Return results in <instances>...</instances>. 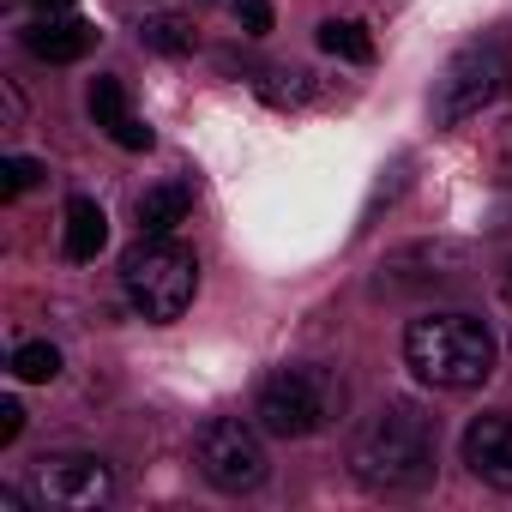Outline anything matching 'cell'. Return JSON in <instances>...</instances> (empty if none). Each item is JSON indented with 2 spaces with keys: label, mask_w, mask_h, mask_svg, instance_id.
Here are the masks:
<instances>
[{
  "label": "cell",
  "mask_w": 512,
  "mask_h": 512,
  "mask_svg": "<svg viewBox=\"0 0 512 512\" xmlns=\"http://www.w3.org/2000/svg\"><path fill=\"white\" fill-rule=\"evenodd\" d=\"M31 494H37L43 506H55V512H97V506H109L115 476H109V464L91 458V452H55V458H37Z\"/></svg>",
  "instance_id": "52a82bcc"
},
{
  "label": "cell",
  "mask_w": 512,
  "mask_h": 512,
  "mask_svg": "<svg viewBox=\"0 0 512 512\" xmlns=\"http://www.w3.org/2000/svg\"><path fill=\"white\" fill-rule=\"evenodd\" d=\"M91 121H97V127H121V121H127V91H121V79L103 73V79L91 85Z\"/></svg>",
  "instance_id": "9a60e30c"
},
{
  "label": "cell",
  "mask_w": 512,
  "mask_h": 512,
  "mask_svg": "<svg viewBox=\"0 0 512 512\" xmlns=\"http://www.w3.org/2000/svg\"><path fill=\"white\" fill-rule=\"evenodd\" d=\"M43 175H49V169H43L37 157H7V163H0V193H7V199H13V193H25V187H37Z\"/></svg>",
  "instance_id": "2e32d148"
},
{
  "label": "cell",
  "mask_w": 512,
  "mask_h": 512,
  "mask_svg": "<svg viewBox=\"0 0 512 512\" xmlns=\"http://www.w3.org/2000/svg\"><path fill=\"white\" fill-rule=\"evenodd\" d=\"M464 464L470 476H482L488 488L512 494V416L506 410H488L464 428Z\"/></svg>",
  "instance_id": "ba28073f"
},
{
  "label": "cell",
  "mask_w": 512,
  "mask_h": 512,
  "mask_svg": "<svg viewBox=\"0 0 512 512\" xmlns=\"http://www.w3.org/2000/svg\"><path fill=\"white\" fill-rule=\"evenodd\" d=\"M193 458H199V476H205L211 488H223V494H253V488L266 482V470H272L260 428H247L241 416L205 422L199 440H193Z\"/></svg>",
  "instance_id": "5b68a950"
},
{
  "label": "cell",
  "mask_w": 512,
  "mask_h": 512,
  "mask_svg": "<svg viewBox=\"0 0 512 512\" xmlns=\"http://www.w3.org/2000/svg\"><path fill=\"white\" fill-rule=\"evenodd\" d=\"M350 470L374 494H416L434 476V428L410 404H386L356 440H350Z\"/></svg>",
  "instance_id": "7a4b0ae2"
},
{
  "label": "cell",
  "mask_w": 512,
  "mask_h": 512,
  "mask_svg": "<svg viewBox=\"0 0 512 512\" xmlns=\"http://www.w3.org/2000/svg\"><path fill=\"white\" fill-rule=\"evenodd\" d=\"M229 13L247 37H266L272 31V0H229Z\"/></svg>",
  "instance_id": "e0dca14e"
},
{
  "label": "cell",
  "mask_w": 512,
  "mask_h": 512,
  "mask_svg": "<svg viewBox=\"0 0 512 512\" xmlns=\"http://www.w3.org/2000/svg\"><path fill=\"white\" fill-rule=\"evenodd\" d=\"M344 404V386L332 368H314V362H296V368H278L266 386H260V404H253V416H260L266 434L278 440H308L320 434Z\"/></svg>",
  "instance_id": "277c9868"
},
{
  "label": "cell",
  "mask_w": 512,
  "mask_h": 512,
  "mask_svg": "<svg viewBox=\"0 0 512 512\" xmlns=\"http://www.w3.org/2000/svg\"><path fill=\"white\" fill-rule=\"evenodd\" d=\"M320 49L338 55V61H356V67L374 61V37H368L356 19H326V25H320Z\"/></svg>",
  "instance_id": "7c38bea8"
},
{
  "label": "cell",
  "mask_w": 512,
  "mask_h": 512,
  "mask_svg": "<svg viewBox=\"0 0 512 512\" xmlns=\"http://www.w3.org/2000/svg\"><path fill=\"white\" fill-rule=\"evenodd\" d=\"M506 85V49L500 43H470L446 61V73L434 79V127H458L470 115H482Z\"/></svg>",
  "instance_id": "8992f818"
},
{
  "label": "cell",
  "mask_w": 512,
  "mask_h": 512,
  "mask_svg": "<svg viewBox=\"0 0 512 512\" xmlns=\"http://www.w3.org/2000/svg\"><path fill=\"white\" fill-rule=\"evenodd\" d=\"M103 241H109V217H103V205L97 199H67V260H97L103 253Z\"/></svg>",
  "instance_id": "30bf717a"
},
{
  "label": "cell",
  "mask_w": 512,
  "mask_h": 512,
  "mask_svg": "<svg viewBox=\"0 0 512 512\" xmlns=\"http://www.w3.org/2000/svg\"><path fill=\"white\" fill-rule=\"evenodd\" d=\"M193 211V193L181 181H163V187H145L139 193V235H169L175 223H187Z\"/></svg>",
  "instance_id": "8fae6325"
},
{
  "label": "cell",
  "mask_w": 512,
  "mask_h": 512,
  "mask_svg": "<svg viewBox=\"0 0 512 512\" xmlns=\"http://www.w3.org/2000/svg\"><path fill=\"white\" fill-rule=\"evenodd\" d=\"M19 43L37 55V61H49V67H67V61H85L91 49H97V25H85V19H31L25 31H19Z\"/></svg>",
  "instance_id": "9c48e42d"
},
{
  "label": "cell",
  "mask_w": 512,
  "mask_h": 512,
  "mask_svg": "<svg viewBox=\"0 0 512 512\" xmlns=\"http://www.w3.org/2000/svg\"><path fill=\"white\" fill-rule=\"evenodd\" d=\"M13 374H19V380H31V386H49V380L61 374V350H55V344H43V338H31V344H19V350H13Z\"/></svg>",
  "instance_id": "5bb4252c"
},
{
  "label": "cell",
  "mask_w": 512,
  "mask_h": 512,
  "mask_svg": "<svg viewBox=\"0 0 512 512\" xmlns=\"http://www.w3.org/2000/svg\"><path fill=\"white\" fill-rule=\"evenodd\" d=\"M404 362H410V374L422 386L470 392V386H482L494 374L500 344H494L488 320H476V314H422L404 332Z\"/></svg>",
  "instance_id": "6da1fadb"
},
{
  "label": "cell",
  "mask_w": 512,
  "mask_h": 512,
  "mask_svg": "<svg viewBox=\"0 0 512 512\" xmlns=\"http://www.w3.org/2000/svg\"><path fill=\"white\" fill-rule=\"evenodd\" d=\"M31 7H49V13H61V7H73V0H31Z\"/></svg>",
  "instance_id": "ffe728a7"
},
{
  "label": "cell",
  "mask_w": 512,
  "mask_h": 512,
  "mask_svg": "<svg viewBox=\"0 0 512 512\" xmlns=\"http://www.w3.org/2000/svg\"><path fill=\"white\" fill-rule=\"evenodd\" d=\"M121 290L145 320H181L199 290V260L169 235H139L121 260Z\"/></svg>",
  "instance_id": "3957f363"
},
{
  "label": "cell",
  "mask_w": 512,
  "mask_h": 512,
  "mask_svg": "<svg viewBox=\"0 0 512 512\" xmlns=\"http://www.w3.org/2000/svg\"><path fill=\"white\" fill-rule=\"evenodd\" d=\"M109 139H115L121 151H151V127H145V121H133V115H127L121 127H109Z\"/></svg>",
  "instance_id": "ac0fdd59"
},
{
  "label": "cell",
  "mask_w": 512,
  "mask_h": 512,
  "mask_svg": "<svg viewBox=\"0 0 512 512\" xmlns=\"http://www.w3.org/2000/svg\"><path fill=\"white\" fill-rule=\"evenodd\" d=\"M19 428H25V404L19 398H0V446L19 440Z\"/></svg>",
  "instance_id": "d6986e66"
},
{
  "label": "cell",
  "mask_w": 512,
  "mask_h": 512,
  "mask_svg": "<svg viewBox=\"0 0 512 512\" xmlns=\"http://www.w3.org/2000/svg\"><path fill=\"white\" fill-rule=\"evenodd\" d=\"M139 43L157 49V55H193V25L175 19V13H157V19L139 25Z\"/></svg>",
  "instance_id": "4fadbf2b"
}]
</instances>
